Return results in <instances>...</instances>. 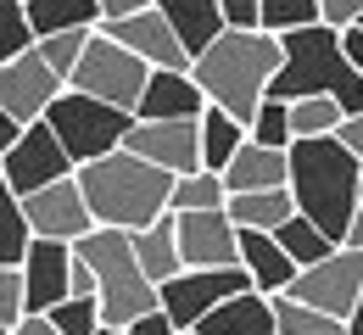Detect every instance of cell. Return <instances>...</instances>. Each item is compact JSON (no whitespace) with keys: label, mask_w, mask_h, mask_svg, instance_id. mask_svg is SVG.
Returning a JSON list of instances; mask_svg holds the SVG:
<instances>
[{"label":"cell","mask_w":363,"mask_h":335,"mask_svg":"<svg viewBox=\"0 0 363 335\" xmlns=\"http://www.w3.org/2000/svg\"><path fill=\"white\" fill-rule=\"evenodd\" d=\"M34 45H40V34L28 23V0H0V62H11Z\"/></svg>","instance_id":"obj_31"},{"label":"cell","mask_w":363,"mask_h":335,"mask_svg":"<svg viewBox=\"0 0 363 335\" xmlns=\"http://www.w3.org/2000/svg\"><path fill=\"white\" fill-rule=\"evenodd\" d=\"M291 195H296V212H308L324 235L347 240V224L363 207V162L335 135L296 140L291 145Z\"/></svg>","instance_id":"obj_3"},{"label":"cell","mask_w":363,"mask_h":335,"mask_svg":"<svg viewBox=\"0 0 363 335\" xmlns=\"http://www.w3.org/2000/svg\"><path fill=\"white\" fill-rule=\"evenodd\" d=\"M179 335H196V330H179Z\"/></svg>","instance_id":"obj_50"},{"label":"cell","mask_w":363,"mask_h":335,"mask_svg":"<svg viewBox=\"0 0 363 335\" xmlns=\"http://www.w3.org/2000/svg\"><path fill=\"white\" fill-rule=\"evenodd\" d=\"M279 62H285L279 34H269V28H224L213 45L190 62V73H196V84L207 90L213 106L235 112L252 129V112L269 101V84L279 73Z\"/></svg>","instance_id":"obj_1"},{"label":"cell","mask_w":363,"mask_h":335,"mask_svg":"<svg viewBox=\"0 0 363 335\" xmlns=\"http://www.w3.org/2000/svg\"><path fill=\"white\" fill-rule=\"evenodd\" d=\"M151 0H101V17H129V11H145Z\"/></svg>","instance_id":"obj_41"},{"label":"cell","mask_w":363,"mask_h":335,"mask_svg":"<svg viewBox=\"0 0 363 335\" xmlns=\"http://www.w3.org/2000/svg\"><path fill=\"white\" fill-rule=\"evenodd\" d=\"M174 179L179 174L135 157L129 145H118V151H106V157H95V162L79 168V185H84V201H90L95 224L129 229V235L145 229V224H157L174 207Z\"/></svg>","instance_id":"obj_2"},{"label":"cell","mask_w":363,"mask_h":335,"mask_svg":"<svg viewBox=\"0 0 363 335\" xmlns=\"http://www.w3.org/2000/svg\"><path fill=\"white\" fill-rule=\"evenodd\" d=\"M129 335H179V324H174L162 307H151V313H140L135 324H129Z\"/></svg>","instance_id":"obj_39"},{"label":"cell","mask_w":363,"mask_h":335,"mask_svg":"<svg viewBox=\"0 0 363 335\" xmlns=\"http://www.w3.org/2000/svg\"><path fill=\"white\" fill-rule=\"evenodd\" d=\"M23 212H28L34 235L67 240V246L95 229V212H90V201H84L79 174H73V179H56V185H45V191H34V195H23Z\"/></svg>","instance_id":"obj_13"},{"label":"cell","mask_w":363,"mask_h":335,"mask_svg":"<svg viewBox=\"0 0 363 335\" xmlns=\"http://www.w3.org/2000/svg\"><path fill=\"white\" fill-rule=\"evenodd\" d=\"M28 319V307H23V268H6L0 263V324H23Z\"/></svg>","instance_id":"obj_36"},{"label":"cell","mask_w":363,"mask_h":335,"mask_svg":"<svg viewBox=\"0 0 363 335\" xmlns=\"http://www.w3.org/2000/svg\"><path fill=\"white\" fill-rule=\"evenodd\" d=\"M67 90V79L50 67L45 56H40V45L23 50V56H11V62H0V106L28 129V123H40L50 106H56V96Z\"/></svg>","instance_id":"obj_10"},{"label":"cell","mask_w":363,"mask_h":335,"mask_svg":"<svg viewBox=\"0 0 363 335\" xmlns=\"http://www.w3.org/2000/svg\"><path fill=\"white\" fill-rule=\"evenodd\" d=\"M28 23L34 34H62V28H101V0H28Z\"/></svg>","instance_id":"obj_25"},{"label":"cell","mask_w":363,"mask_h":335,"mask_svg":"<svg viewBox=\"0 0 363 335\" xmlns=\"http://www.w3.org/2000/svg\"><path fill=\"white\" fill-rule=\"evenodd\" d=\"M347 335H363V296H358V307H352V319H347Z\"/></svg>","instance_id":"obj_46"},{"label":"cell","mask_w":363,"mask_h":335,"mask_svg":"<svg viewBox=\"0 0 363 335\" xmlns=\"http://www.w3.org/2000/svg\"><path fill=\"white\" fill-rule=\"evenodd\" d=\"M252 140L257 145H274V151H291L296 145V129H291V101H263L252 112Z\"/></svg>","instance_id":"obj_32"},{"label":"cell","mask_w":363,"mask_h":335,"mask_svg":"<svg viewBox=\"0 0 363 335\" xmlns=\"http://www.w3.org/2000/svg\"><path fill=\"white\" fill-rule=\"evenodd\" d=\"M28 246H34V224L23 212V195L11 191V185H0V263L6 268H23Z\"/></svg>","instance_id":"obj_27"},{"label":"cell","mask_w":363,"mask_h":335,"mask_svg":"<svg viewBox=\"0 0 363 335\" xmlns=\"http://www.w3.org/2000/svg\"><path fill=\"white\" fill-rule=\"evenodd\" d=\"M285 62L274 73L269 96L274 101H302V96H335L347 106V118L363 112V73L352 67V56L341 45V28L313 23V28H291L279 34Z\"/></svg>","instance_id":"obj_4"},{"label":"cell","mask_w":363,"mask_h":335,"mask_svg":"<svg viewBox=\"0 0 363 335\" xmlns=\"http://www.w3.org/2000/svg\"><path fill=\"white\" fill-rule=\"evenodd\" d=\"M196 335H279V324H274V296H263L257 285L235 290L229 302H218L196 324Z\"/></svg>","instance_id":"obj_18"},{"label":"cell","mask_w":363,"mask_h":335,"mask_svg":"<svg viewBox=\"0 0 363 335\" xmlns=\"http://www.w3.org/2000/svg\"><path fill=\"white\" fill-rule=\"evenodd\" d=\"M341 118H347V106H341L335 96H302V101H291V129H296V140L335 135Z\"/></svg>","instance_id":"obj_30"},{"label":"cell","mask_w":363,"mask_h":335,"mask_svg":"<svg viewBox=\"0 0 363 335\" xmlns=\"http://www.w3.org/2000/svg\"><path fill=\"white\" fill-rule=\"evenodd\" d=\"M274 235H279V246L291 251V263H296V268H313V263H324V257L341 246L335 235H324V229H318L308 212H291V218H285Z\"/></svg>","instance_id":"obj_26"},{"label":"cell","mask_w":363,"mask_h":335,"mask_svg":"<svg viewBox=\"0 0 363 335\" xmlns=\"http://www.w3.org/2000/svg\"><path fill=\"white\" fill-rule=\"evenodd\" d=\"M45 123L56 129V140L67 145V157L84 168V162H95V157H106V151H118L123 145V135L135 129V112H123V106H112V101H95L84 96V90H62L56 96V106L45 112Z\"/></svg>","instance_id":"obj_6"},{"label":"cell","mask_w":363,"mask_h":335,"mask_svg":"<svg viewBox=\"0 0 363 335\" xmlns=\"http://www.w3.org/2000/svg\"><path fill=\"white\" fill-rule=\"evenodd\" d=\"M73 246L67 240H45L34 235L28 257H23V307L28 313H50L56 302L73 296Z\"/></svg>","instance_id":"obj_16"},{"label":"cell","mask_w":363,"mask_h":335,"mask_svg":"<svg viewBox=\"0 0 363 335\" xmlns=\"http://www.w3.org/2000/svg\"><path fill=\"white\" fill-rule=\"evenodd\" d=\"M123 145L168 174H196L201 168V118H135Z\"/></svg>","instance_id":"obj_12"},{"label":"cell","mask_w":363,"mask_h":335,"mask_svg":"<svg viewBox=\"0 0 363 335\" xmlns=\"http://www.w3.org/2000/svg\"><path fill=\"white\" fill-rule=\"evenodd\" d=\"M341 45H347V56H352V67L363 73V28H347V34H341Z\"/></svg>","instance_id":"obj_44"},{"label":"cell","mask_w":363,"mask_h":335,"mask_svg":"<svg viewBox=\"0 0 363 335\" xmlns=\"http://www.w3.org/2000/svg\"><path fill=\"white\" fill-rule=\"evenodd\" d=\"M101 34H112L118 45H129L145 67H190V50L179 45V34H174V23L162 17L157 0L145 11H129V17H106Z\"/></svg>","instance_id":"obj_15"},{"label":"cell","mask_w":363,"mask_h":335,"mask_svg":"<svg viewBox=\"0 0 363 335\" xmlns=\"http://www.w3.org/2000/svg\"><path fill=\"white\" fill-rule=\"evenodd\" d=\"M90 40H95V28H62V34H45V40H40V56H45L62 79H73V67L84 62Z\"/></svg>","instance_id":"obj_34"},{"label":"cell","mask_w":363,"mask_h":335,"mask_svg":"<svg viewBox=\"0 0 363 335\" xmlns=\"http://www.w3.org/2000/svg\"><path fill=\"white\" fill-rule=\"evenodd\" d=\"M224 28H263V0H218Z\"/></svg>","instance_id":"obj_37"},{"label":"cell","mask_w":363,"mask_h":335,"mask_svg":"<svg viewBox=\"0 0 363 335\" xmlns=\"http://www.w3.org/2000/svg\"><path fill=\"white\" fill-rule=\"evenodd\" d=\"M174 224H179L184 268H240V224L224 207H213V212H174Z\"/></svg>","instance_id":"obj_14"},{"label":"cell","mask_w":363,"mask_h":335,"mask_svg":"<svg viewBox=\"0 0 363 335\" xmlns=\"http://www.w3.org/2000/svg\"><path fill=\"white\" fill-rule=\"evenodd\" d=\"M0 335H11V324H0Z\"/></svg>","instance_id":"obj_49"},{"label":"cell","mask_w":363,"mask_h":335,"mask_svg":"<svg viewBox=\"0 0 363 335\" xmlns=\"http://www.w3.org/2000/svg\"><path fill=\"white\" fill-rule=\"evenodd\" d=\"M224 212L240 229H279L296 212V195H291V185H279V191H246V195H229Z\"/></svg>","instance_id":"obj_24"},{"label":"cell","mask_w":363,"mask_h":335,"mask_svg":"<svg viewBox=\"0 0 363 335\" xmlns=\"http://www.w3.org/2000/svg\"><path fill=\"white\" fill-rule=\"evenodd\" d=\"M324 23L318 0H263V28L269 34H291V28H313Z\"/></svg>","instance_id":"obj_35"},{"label":"cell","mask_w":363,"mask_h":335,"mask_svg":"<svg viewBox=\"0 0 363 335\" xmlns=\"http://www.w3.org/2000/svg\"><path fill=\"white\" fill-rule=\"evenodd\" d=\"M341 246H358V251H363V207L352 212V224H347V240H341Z\"/></svg>","instance_id":"obj_45"},{"label":"cell","mask_w":363,"mask_h":335,"mask_svg":"<svg viewBox=\"0 0 363 335\" xmlns=\"http://www.w3.org/2000/svg\"><path fill=\"white\" fill-rule=\"evenodd\" d=\"M318 11H324V23H330V28H341V34L363 23V0H318Z\"/></svg>","instance_id":"obj_38"},{"label":"cell","mask_w":363,"mask_h":335,"mask_svg":"<svg viewBox=\"0 0 363 335\" xmlns=\"http://www.w3.org/2000/svg\"><path fill=\"white\" fill-rule=\"evenodd\" d=\"M358 28H363V23H358Z\"/></svg>","instance_id":"obj_51"},{"label":"cell","mask_w":363,"mask_h":335,"mask_svg":"<svg viewBox=\"0 0 363 335\" xmlns=\"http://www.w3.org/2000/svg\"><path fill=\"white\" fill-rule=\"evenodd\" d=\"M335 140L347 145L352 157L363 162V112H352V118H341V129H335Z\"/></svg>","instance_id":"obj_40"},{"label":"cell","mask_w":363,"mask_h":335,"mask_svg":"<svg viewBox=\"0 0 363 335\" xmlns=\"http://www.w3.org/2000/svg\"><path fill=\"white\" fill-rule=\"evenodd\" d=\"M73 251L95 268V296H101V319H106V324L129 330L140 313L162 307V285L140 268L135 235H129V229H106V224H95L84 240H73Z\"/></svg>","instance_id":"obj_5"},{"label":"cell","mask_w":363,"mask_h":335,"mask_svg":"<svg viewBox=\"0 0 363 335\" xmlns=\"http://www.w3.org/2000/svg\"><path fill=\"white\" fill-rule=\"evenodd\" d=\"M240 268L252 274V285L263 290V296L291 290V280L302 274V268L291 263V251L279 246V235H274V229H240Z\"/></svg>","instance_id":"obj_19"},{"label":"cell","mask_w":363,"mask_h":335,"mask_svg":"<svg viewBox=\"0 0 363 335\" xmlns=\"http://www.w3.org/2000/svg\"><path fill=\"white\" fill-rule=\"evenodd\" d=\"M291 296L318 307V313H330V319H352V307L363 296V251L358 246H335L324 263L302 268L291 280Z\"/></svg>","instance_id":"obj_8"},{"label":"cell","mask_w":363,"mask_h":335,"mask_svg":"<svg viewBox=\"0 0 363 335\" xmlns=\"http://www.w3.org/2000/svg\"><path fill=\"white\" fill-rule=\"evenodd\" d=\"M73 90H84L95 101H112V106H123V112H135L140 96H145V84H151V67L140 62L129 45H118L112 34H101L95 28L90 50H84V62L73 67V79H67Z\"/></svg>","instance_id":"obj_7"},{"label":"cell","mask_w":363,"mask_h":335,"mask_svg":"<svg viewBox=\"0 0 363 335\" xmlns=\"http://www.w3.org/2000/svg\"><path fill=\"white\" fill-rule=\"evenodd\" d=\"M157 6H162V17L174 23V34H179V45L190 50V62L224 34V11H218V0H157Z\"/></svg>","instance_id":"obj_21"},{"label":"cell","mask_w":363,"mask_h":335,"mask_svg":"<svg viewBox=\"0 0 363 335\" xmlns=\"http://www.w3.org/2000/svg\"><path fill=\"white\" fill-rule=\"evenodd\" d=\"M201 112H207V90L196 84L190 67H151L135 118H201Z\"/></svg>","instance_id":"obj_17"},{"label":"cell","mask_w":363,"mask_h":335,"mask_svg":"<svg viewBox=\"0 0 363 335\" xmlns=\"http://www.w3.org/2000/svg\"><path fill=\"white\" fill-rule=\"evenodd\" d=\"M252 285L246 268H184L174 280H162V313L179 324V330H196L218 302H229L235 290Z\"/></svg>","instance_id":"obj_11"},{"label":"cell","mask_w":363,"mask_h":335,"mask_svg":"<svg viewBox=\"0 0 363 335\" xmlns=\"http://www.w3.org/2000/svg\"><path fill=\"white\" fill-rule=\"evenodd\" d=\"M73 174H79V162L67 157V145L56 140V129H50L45 118L28 123L17 135V145L6 151V185L17 195H34V191H45V185H56V179H73Z\"/></svg>","instance_id":"obj_9"},{"label":"cell","mask_w":363,"mask_h":335,"mask_svg":"<svg viewBox=\"0 0 363 335\" xmlns=\"http://www.w3.org/2000/svg\"><path fill=\"white\" fill-rule=\"evenodd\" d=\"M11 335H56V324H50L45 313H28V319H23V324H17Z\"/></svg>","instance_id":"obj_42"},{"label":"cell","mask_w":363,"mask_h":335,"mask_svg":"<svg viewBox=\"0 0 363 335\" xmlns=\"http://www.w3.org/2000/svg\"><path fill=\"white\" fill-rule=\"evenodd\" d=\"M274 324H279V335H347V319L318 313V307H308V302H296L291 290L274 296Z\"/></svg>","instance_id":"obj_29"},{"label":"cell","mask_w":363,"mask_h":335,"mask_svg":"<svg viewBox=\"0 0 363 335\" xmlns=\"http://www.w3.org/2000/svg\"><path fill=\"white\" fill-rule=\"evenodd\" d=\"M135 257H140V268H145L157 285L174 280V274H184V251H179V224H174V212H162L157 224L135 229Z\"/></svg>","instance_id":"obj_22"},{"label":"cell","mask_w":363,"mask_h":335,"mask_svg":"<svg viewBox=\"0 0 363 335\" xmlns=\"http://www.w3.org/2000/svg\"><path fill=\"white\" fill-rule=\"evenodd\" d=\"M17 135H23V123H17V118L0 106V151H11V145H17Z\"/></svg>","instance_id":"obj_43"},{"label":"cell","mask_w":363,"mask_h":335,"mask_svg":"<svg viewBox=\"0 0 363 335\" xmlns=\"http://www.w3.org/2000/svg\"><path fill=\"white\" fill-rule=\"evenodd\" d=\"M95 335H129V330H118V324H101V330H95Z\"/></svg>","instance_id":"obj_47"},{"label":"cell","mask_w":363,"mask_h":335,"mask_svg":"<svg viewBox=\"0 0 363 335\" xmlns=\"http://www.w3.org/2000/svg\"><path fill=\"white\" fill-rule=\"evenodd\" d=\"M50 324H56V335H95L106 319H101V296H67V302H56L45 313Z\"/></svg>","instance_id":"obj_33"},{"label":"cell","mask_w":363,"mask_h":335,"mask_svg":"<svg viewBox=\"0 0 363 335\" xmlns=\"http://www.w3.org/2000/svg\"><path fill=\"white\" fill-rule=\"evenodd\" d=\"M213 207H229L224 174L196 168V174H179V179H174V207H168V212H213Z\"/></svg>","instance_id":"obj_28"},{"label":"cell","mask_w":363,"mask_h":335,"mask_svg":"<svg viewBox=\"0 0 363 335\" xmlns=\"http://www.w3.org/2000/svg\"><path fill=\"white\" fill-rule=\"evenodd\" d=\"M252 140V129L235 118V112H224V106H213L207 101V112H201V168H213V174H224L229 162H235V151Z\"/></svg>","instance_id":"obj_23"},{"label":"cell","mask_w":363,"mask_h":335,"mask_svg":"<svg viewBox=\"0 0 363 335\" xmlns=\"http://www.w3.org/2000/svg\"><path fill=\"white\" fill-rule=\"evenodd\" d=\"M224 185H229V195L279 191V185H291V151H274V145L246 140L240 151H235V162L224 168Z\"/></svg>","instance_id":"obj_20"},{"label":"cell","mask_w":363,"mask_h":335,"mask_svg":"<svg viewBox=\"0 0 363 335\" xmlns=\"http://www.w3.org/2000/svg\"><path fill=\"white\" fill-rule=\"evenodd\" d=\"M0 185H6V151H0Z\"/></svg>","instance_id":"obj_48"}]
</instances>
